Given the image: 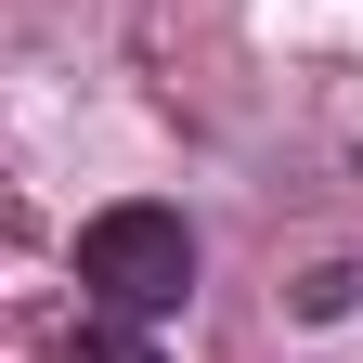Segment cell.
Returning a JSON list of instances; mask_svg holds the SVG:
<instances>
[{
    "instance_id": "6da1fadb",
    "label": "cell",
    "mask_w": 363,
    "mask_h": 363,
    "mask_svg": "<svg viewBox=\"0 0 363 363\" xmlns=\"http://www.w3.org/2000/svg\"><path fill=\"white\" fill-rule=\"evenodd\" d=\"M78 286L104 311H182L195 286V234H182V208H104L78 234Z\"/></svg>"
},
{
    "instance_id": "7a4b0ae2",
    "label": "cell",
    "mask_w": 363,
    "mask_h": 363,
    "mask_svg": "<svg viewBox=\"0 0 363 363\" xmlns=\"http://www.w3.org/2000/svg\"><path fill=\"white\" fill-rule=\"evenodd\" d=\"M65 363H156V350H143V337H117V325H78V337H65Z\"/></svg>"
}]
</instances>
